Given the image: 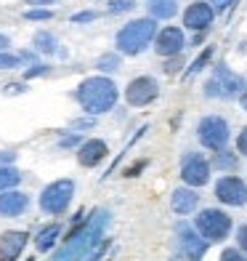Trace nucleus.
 I'll return each mask as SVG.
<instances>
[{
    "instance_id": "1",
    "label": "nucleus",
    "mask_w": 247,
    "mask_h": 261,
    "mask_svg": "<svg viewBox=\"0 0 247 261\" xmlns=\"http://www.w3.org/2000/svg\"><path fill=\"white\" fill-rule=\"evenodd\" d=\"M109 216H112L109 211L96 208L93 216L82 224V227L69 232L64 251H58V256L53 261H85L88 253L93 251V245H99L104 240V229H107V224H109Z\"/></svg>"
},
{
    "instance_id": "2",
    "label": "nucleus",
    "mask_w": 247,
    "mask_h": 261,
    "mask_svg": "<svg viewBox=\"0 0 247 261\" xmlns=\"http://www.w3.org/2000/svg\"><path fill=\"white\" fill-rule=\"evenodd\" d=\"M75 96L82 107V112L104 115V112L114 110L117 99H120V91H117V83L109 80L107 75H93V77H85L80 83Z\"/></svg>"
},
{
    "instance_id": "3",
    "label": "nucleus",
    "mask_w": 247,
    "mask_h": 261,
    "mask_svg": "<svg viewBox=\"0 0 247 261\" xmlns=\"http://www.w3.org/2000/svg\"><path fill=\"white\" fill-rule=\"evenodd\" d=\"M157 19L151 16H144V19H133L128 21L125 27L117 30L114 35V45L117 51L125 54V56H138L149 48V43H155L157 38Z\"/></svg>"
},
{
    "instance_id": "4",
    "label": "nucleus",
    "mask_w": 247,
    "mask_h": 261,
    "mask_svg": "<svg viewBox=\"0 0 247 261\" xmlns=\"http://www.w3.org/2000/svg\"><path fill=\"white\" fill-rule=\"evenodd\" d=\"M205 96L207 99H237L247 93V80L242 75H237L234 69H229L226 64H218L213 69V75L205 83Z\"/></svg>"
},
{
    "instance_id": "5",
    "label": "nucleus",
    "mask_w": 247,
    "mask_h": 261,
    "mask_svg": "<svg viewBox=\"0 0 247 261\" xmlns=\"http://www.w3.org/2000/svg\"><path fill=\"white\" fill-rule=\"evenodd\" d=\"M194 227L207 243H223L231 234V216L221 208H202L194 219Z\"/></svg>"
},
{
    "instance_id": "6",
    "label": "nucleus",
    "mask_w": 247,
    "mask_h": 261,
    "mask_svg": "<svg viewBox=\"0 0 247 261\" xmlns=\"http://www.w3.org/2000/svg\"><path fill=\"white\" fill-rule=\"evenodd\" d=\"M197 139L205 149H213V152L226 149L229 139H231L229 120L221 115H205L202 120L197 123Z\"/></svg>"
},
{
    "instance_id": "7",
    "label": "nucleus",
    "mask_w": 247,
    "mask_h": 261,
    "mask_svg": "<svg viewBox=\"0 0 247 261\" xmlns=\"http://www.w3.org/2000/svg\"><path fill=\"white\" fill-rule=\"evenodd\" d=\"M72 197H75V181L72 179H58V181H51L40 192V208L45 213L58 216V213H64L69 208Z\"/></svg>"
},
{
    "instance_id": "8",
    "label": "nucleus",
    "mask_w": 247,
    "mask_h": 261,
    "mask_svg": "<svg viewBox=\"0 0 247 261\" xmlns=\"http://www.w3.org/2000/svg\"><path fill=\"white\" fill-rule=\"evenodd\" d=\"M175 240H178L181 253L189 261H202V256L207 253V248H210V243L197 232V227H192V224H186V221L175 224Z\"/></svg>"
},
{
    "instance_id": "9",
    "label": "nucleus",
    "mask_w": 247,
    "mask_h": 261,
    "mask_svg": "<svg viewBox=\"0 0 247 261\" xmlns=\"http://www.w3.org/2000/svg\"><path fill=\"white\" fill-rule=\"evenodd\" d=\"M181 179L186 187H205L210 181V160L199 152H186L181 160Z\"/></svg>"
},
{
    "instance_id": "10",
    "label": "nucleus",
    "mask_w": 247,
    "mask_h": 261,
    "mask_svg": "<svg viewBox=\"0 0 247 261\" xmlns=\"http://www.w3.org/2000/svg\"><path fill=\"white\" fill-rule=\"evenodd\" d=\"M213 192L218 197V203L231 205V208H242L247 205V181L239 176H221L215 181Z\"/></svg>"
},
{
    "instance_id": "11",
    "label": "nucleus",
    "mask_w": 247,
    "mask_h": 261,
    "mask_svg": "<svg viewBox=\"0 0 247 261\" xmlns=\"http://www.w3.org/2000/svg\"><path fill=\"white\" fill-rule=\"evenodd\" d=\"M157 96H160V83L151 75H138L125 88V101L131 107H149Z\"/></svg>"
},
{
    "instance_id": "12",
    "label": "nucleus",
    "mask_w": 247,
    "mask_h": 261,
    "mask_svg": "<svg viewBox=\"0 0 247 261\" xmlns=\"http://www.w3.org/2000/svg\"><path fill=\"white\" fill-rule=\"evenodd\" d=\"M215 19V8L207 0H194V3L183 11V27L192 32H205Z\"/></svg>"
},
{
    "instance_id": "13",
    "label": "nucleus",
    "mask_w": 247,
    "mask_h": 261,
    "mask_svg": "<svg viewBox=\"0 0 247 261\" xmlns=\"http://www.w3.org/2000/svg\"><path fill=\"white\" fill-rule=\"evenodd\" d=\"M186 48V38H183V30L181 27H165L157 32L155 38V51L165 59L170 56H181V51Z\"/></svg>"
},
{
    "instance_id": "14",
    "label": "nucleus",
    "mask_w": 247,
    "mask_h": 261,
    "mask_svg": "<svg viewBox=\"0 0 247 261\" xmlns=\"http://www.w3.org/2000/svg\"><path fill=\"white\" fill-rule=\"evenodd\" d=\"M199 205V195L194 187H175L173 195H170V208L173 213H178V216H189V213H194Z\"/></svg>"
},
{
    "instance_id": "15",
    "label": "nucleus",
    "mask_w": 247,
    "mask_h": 261,
    "mask_svg": "<svg viewBox=\"0 0 247 261\" xmlns=\"http://www.w3.org/2000/svg\"><path fill=\"white\" fill-rule=\"evenodd\" d=\"M27 245V232L8 229L0 234V261H16Z\"/></svg>"
},
{
    "instance_id": "16",
    "label": "nucleus",
    "mask_w": 247,
    "mask_h": 261,
    "mask_svg": "<svg viewBox=\"0 0 247 261\" xmlns=\"http://www.w3.org/2000/svg\"><path fill=\"white\" fill-rule=\"evenodd\" d=\"M107 152H109V147L104 139H88V141H82L80 149H77V163L85 165V168H93V165H99L107 158Z\"/></svg>"
},
{
    "instance_id": "17",
    "label": "nucleus",
    "mask_w": 247,
    "mask_h": 261,
    "mask_svg": "<svg viewBox=\"0 0 247 261\" xmlns=\"http://www.w3.org/2000/svg\"><path fill=\"white\" fill-rule=\"evenodd\" d=\"M29 205V197L19 189H6L0 192V216L6 219H14V216H21Z\"/></svg>"
},
{
    "instance_id": "18",
    "label": "nucleus",
    "mask_w": 247,
    "mask_h": 261,
    "mask_svg": "<svg viewBox=\"0 0 247 261\" xmlns=\"http://www.w3.org/2000/svg\"><path fill=\"white\" fill-rule=\"evenodd\" d=\"M146 14L151 19H173L178 14V0H146Z\"/></svg>"
},
{
    "instance_id": "19",
    "label": "nucleus",
    "mask_w": 247,
    "mask_h": 261,
    "mask_svg": "<svg viewBox=\"0 0 247 261\" xmlns=\"http://www.w3.org/2000/svg\"><path fill=\"white\" fill-rule=\"evenodd\" d=\"M58 234H61V224H48V227H43L40 232H38V237H35V245H38V251H43V253H48L51 248L56 245V240H58Z\"/></svg>"
},
{
    "instance_id": "20",
    "label": "nucleus",
    "mask_w": 247,
    "mask_h": 261,
    "mask_svg": "<svg viewBox=\"0 0 247 261\" xmlns=\"http://www.w3.org/2000/svg\"><path fill=\"white\" fill-rule=\"evenodd\" d=\"M32 45H35V51H40V54H58V40H56V35L48 32V30L35 32Z\"/></svg>"
},
{
    "instance_id": "21",
    "label": "nucleus",
    "mask_w": 247,
    "mask_h": 261,
    "mask_svg": "<svg viewBox=\"0 0 247 261\" xmlns=\"http://www.w3.org/2000/svg\"><path fill=\"white\" fill-rule=\"evenodd\" d=\"M19 181H21V173L14 168V165H0V192L14 189Z\"/></svg>"
},
{
    "instance_id": "22",
    "label": "nucleus",
    "mask_w": 247,
    "mask_h": 261,
    "mask_svg": "<svg viewBox=\"0 0 247 261\" xmlns=\"http://www.w3.org/2000/svg\"><path fill=\"white\" fill-rule=\"evenodd\" d=\"M237 155H234V152H229V149H221V152H215L213 155V168H218V171H234L237 168Z\"/></svg>"
},
{
    "instance_id": "23",
    "label": "nucleus",
    "mask_w": 247,
    "mask_h": 261,
    "mask_svg": "<svg viewBox=\"0 0 247 261\" xmlns=\"http://www.w3.org/2000/svg\"><path fill=\"white\" fill-rule=\"evenodd\" d=\"M120 64H122V59H120V54H101L99 56V62H96V69L99 72H117L120 69Z\"/></svg>"
},
{
    "instance_id": "24",
    "label": "nucleus",
    "mask_w": 247,
    "mask_h": 261,
    "mask_svg": "<svg viewBox=\"0 0 247 261\" xmlns=\"http://www.w3.org/2000/svg\"><path fill=\"white\" fill-rule=\"evenodd\" d=\"M210 59H213V48H210V45H207V48L202 51V54H199L197 59H194V62H192V67H189V75H197V72H202V69H205V64L210 62Z\"/></svg>"
},
{
    "instance_id": "25",
    "label": "nucleus",
    "mask_w": 247,
    "mask_h": 261,
    "mask_svg": "<svg viewBox=\"0 0 247 261\" xmlns=\"http://www.w3.org/2000/svg\"><path fill=\"white\" fill-rule=\"evenodd\" d=\"M51 16H53L51 8H29V11H24V19H29V21H48Z\"/></svg>"
},
{
    "instance_id": "26",
    "label": "nucleus",
    "mask_w": 247,
    "mask_h": 261,
    "mask_svg": "<svg viewBox=\"0 0 247 261\" xmlns=\"http://www.w3.org/2000/svg\"><path fill=\"white\" fill-rule=\"evenodd\" d=\"M19 64H21V56H14V54L0 51V69H16Z\"/></svg>"
},
{
    "instance_id": "27",
    "label": "nucleus",
    "mask_w": 247,
    "mask_h": 261,
    "mask_svg": "<svg viewBox=\"0 0 247 261\" xmlns=\"http://www.w3.org/2000/svg\"><path fill=\"white\" fill-rule=\"evenodd\" d=\"M136 6V0H112V3L107 6L109 14H122V11H131Z\"/></svg>"
},
{
    "instance_id": "28",
    "label": "nucleus",
    "mask_w": 247,
    "mask_h": 261,
    "mask_svg": "<svg viewBox=\"0 0 247 261\" xmlns=\"http://www.w3.org/2000/svg\"><path fill=\"white\" fill-rule=\"evenodd\" d=\"M218 261H247V256H244V251H239V248H226Z\"/></svg>"
},
{
    "instance_id": "29",
    "label": "nucleus",
    "mask_w": 247,
    "mask_h": 261,
    "mask_svg": "<svg viewBox=\"0 0 247 261\" xmlns=\"http://www.w3.org/2000/svg\"><path fill=\"white\" fill-rule=\"evenodd\" d=\"M93 19H99L96 11H80V14H75V16H72L75 24H85V21H93Z\"/></svg>"
},
{
    "instance_id": "30",
    "label": "nucleus",
    "mask_w": 247,
    "mask_h": 261,
    "mask_svg": "<svg viewBox=\"0 0 247 261\" xmlns=\"http://www.w3.org/2000/svg\"><path fill=\"white\" fill-rule=\"evenodd\" d=\"M181 56H170L168 59V62H165V72H168V75H173V72H178V69H181Z\"/></svg>"
},
{
    "instance_id": "31",
    "label": "nucleus",
    "mask_w": 247,
    "mask_h": 261,
    "mask_svg": "<svg viewBox=\"0 0 247 261\" xmlns=\"http://www.w3.org/2000/svg\"><path fill=\"white\" fill-rule=\"evenodd\" d=\"M237 152L247 158V125L239 130V136H237Z\"/></svg>"
},
{
    "instance_id": "32",
    "label": "nucleus",
    "mask_w": 247,
    "mask_h": 261,
    "mask_svg": "<svg viewBox=\"0 0 247 261\" xmlns=\"http://www.w3.org/2000/svg\"><path fill=\"white\" fill-rule=\"evenodd\" d=\"M237 248L247 253V224H242V227L237 229Z\"/></svg>"
},
{
    "instance_id": "33",
    "label": "nucleus",
    "mask_w": 247,
    "mask_h": 261,
    "mask_svg": "<svg viewBox=\"0 0 247 261\" xmlns=\"http://www.w3.org/2000/svg\"><path fill=\"white\" fill-rule=\"evenodd\" d=\"M38 75H48V67H45V64H32L27 72H24L27 80H29V77H38Z\"/></svg>"
},
{
    "instance_id": "34",
    "label": "nucleus",
    "mask_w": 247,
    "mask_h": 261,
    "mask_svg": "<svg viewBox=\"0 0 247 261\" xmlns=\"http://www.w3.org/2000/svg\"><path fill=\"white\" fill-rule=\"evenodd\" d=\"M207 3L213 6L215 11H226V8H231V3H234V0H207Z\"/></svg>"
},
{
    "instance_id": "35",
    "label": "nucleus",
    "mask_w": 247,
    "mask_h": 261,
    "mask_svg": "<svg viewBox=\"0 0 247 261\" xmlns=\"http://www.w3.org/2000/svg\"><path fill=\"white\" fill-rule=\"evenodd\" d=\"M14 160H16V155H14V152H8V149H3V152H0V165H11Z\"/></svg>"
},
{
    "instance_id": "36",
    "label": "nucleus",
    "mask_w": 247,
    "mask_h": 261,
    "mask_svg": "<svg viewBox=\"0 0 247 261\" xmlns=\"http://www.w3.org/2000/svg\"><path fill=\"white\" fill-rule=\"evenodd\" d=\"M27 88L21 86V83H11V86H6V93H24Z\"/></svg>"
},
{
    "instance_id": "37",
    "label": "nucleus",
    "mask_w": 247,
    "mask_h": 261,
    "mask_svg": "<svg viewBox=\"0 0 247 261\" xmlns=\"http://www.w3.org/2000/svg\"><path fill=\"white\" fill-rule=\"evenodd\" d=\"M77 141H80L77 136H64L61 141H58V147H75V144H77Z\"/></svg>"
},
{
    "instance_id": "38",
    "label": "nucleus",
    "mask_w": 247,
    "mask_h": 261,
    "mask_svg": "<svg viewBox=\"0 0 247 261\" xmlns=\"http://www.w3.org/2000/svg\"><path fill=\"white\" fill-rule=\"evenodd\" d=\"M11 45V40H8V35H0V51H6Z\"/></svg>"
},
{
    "instance_id": "39",
    "label": "nucleus",
    "mask_w": 247,
    "mask_h": 261,
    "mask_svg": "<svg viewBox=\"0 0 247 261\" xmlns=\"http://www.w3.org/2000/svg\"><path fill=\"white\" fill-rule=\"evenodd\" d=\"M27 3H32V6H43V3H53V0H27Z\"/></svg>"
},
{
    "instance_id": "40",
    "label": "nucleus",
    "mask_w": 247,
    "mask_h": 261,
    "mask_svg": "<svg viewBox=\"0 0 247 261\" xmlns=\"http://www.w3.org/2000/svg\"><path fill=\"white\" fill-rule=\"evenodd\" d=\"M170 261H189V258H186V256H183V253H178V256H173V258H170Z\"/></svg>"
},
{
    "instance_id": "41",
    "label": "nucleus",
    "mask_w": 247,
    "mask_h": 261,
    "mask_svg": "<svg viewBox=\"0 0 247 261\" xmlns=\"http://www.w3.org/2000/svg\"><path fill=\"white\" fill-rule=\"evenodd\" d=\"M242 107H244V112H247V93H244V96H242Z\"/></svg>"
}]
</instances>
